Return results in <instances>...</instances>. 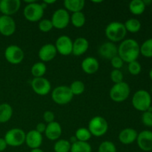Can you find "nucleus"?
<instances>
[{"label": "nucleus", "mask_w": 152, "mask_h": 152, "mask_svg": "<svg viewBox=\"0 0 152 152\" xmlns=\"http://www.w3.org/2000/svg\"><path fill=\"white\" fill-rule=\"evenodd\" d=\"M31 88L37 94L45 96L50 93L51 90L50 83L44 77L34 78L31 81Z\"/></svg>", "instance_id": "obj_11"}, {"label": "nucleus", "mask_w": 152, "mask_h": 152, "mask_svg": "<svg viewBox=\"0 0 152 152\" xmlns=\"http://www.w3.org/2000/svg\"><path fill=\"white\" fill-rule=\"evenodd\" d=\"M126 31L135 34L141 29V22L137 19H129L124 23Z\"/></svg>", "instance_id": "obj_29"}, {"label": "nucleus", "mask_w": 152, "mask_h": 152, "mask_svg": "<svg viewBox=\"0 0 152 152\" xmlns=\"http://www.w3.org/2000/svg\"><path fill=\"white\" fill-rule=\"evenodd\" d=\"M89 48V42L84 37H79L73 42L72 53L74 56H80L84 54Z\"/></svg>", "instance_id": "obj_22"}, {"label": "nucleus", "mask_w": 152, "mask_h": 152, "mask_svg": "<svg viewBox=\"0 0 152 152\" xmlns=\"http://www.w3.org/2000/svg\"><path fill=\"white\" fill-rule=\"evenodd\" d=\"M146 6L144 4L142 0H132L129 3V8L131 13L136 16L142 14L145 10Z\"/></svg>", "instance_id": "obj_25"}, {"label": "nucleus", "mask_w": 152, "mask_h": 152, "mask_svg": "<svg viewBox=\"0 0 152 152\" xmlns=\"http://www.w3.org/2000/svg\"><path fill=\"white\" fill-rule=\"evenodd\" d=\"M140 54V46L133 39H127L121 42L118 47V56L123 62H130L137 61Z\"/></svg>", "instance_id": "obj_1"}, {"label": "nucleus", "mask_w": 152, "mask_h": 152, "mask_svg": "<svg viewBox=\"0 0 152 152\" xmlns=\"http://www.w3.org/2000/svg\"><path fill=\"white\" fill-rule=\"evenodd\" d=\"M130 86L126 82L114 84L109 92L110 98L115 102H123L130 95Z\"/></svg>", "instance_id": "obj_4"}, {"label": "nucleus", "mask_w": 152, "mask_h": 152, "mask_svg": "<svg viewBox=\"0 0 152 152\" xmlns=\"http://www.w3.org/2000/svg\"><path fill=\"white\" fill-rule=\"evenodd\" d=\"M70 22L75 28H82L86 23V16L82 11L74 13L71 16Z\"/></svg>", "instance_id": "obj_27"}, {"label": "nucleus", "mask_w": 152, "mask_h": 152, "mask_svg": "<svg viewBox=\"0 0 152 152\" xmlns=\"http://www.w3.org/2000/svg\"><path fill=\"white\" fill-rule=\"evenodd\" d=\"M111 80L114 84H117L123 82V74L120 70L114 69L111 72Z\"/></svg>", "instance_id": "obj_37"}, {"label": "nucleus", "mask_w": 152, "mask_h": 152, "mask_svg": "<svg viewBox=\"0 0 152 152\" xmlns=\"http://www.w3.org/2000/svg\"><path fill=\"white\" fill-rule=\"evenodd\" d=\"M71 142L67 140H59L56 141L53 146L55 152H70L71 151Z\"/></svg>", "instance_id": "obj_30"}, {"label": "nucleus", "mask_w": 152, "mask_h": 152, "mask_svg": "<svg viewBox=\"0 0 152 152\" xmlns=\"http://www.w3.org/2000/svg\"><path fill=\"white\" fill-rule=\"evenodd\" d=\"M93 3H101L102 2V1H94V0H93V1H91Z\"/></svg>", "instance_id": "obj_48"}, {"label": "nucleus", "mask_w": 152, "mask_h": 152, "mask_svg": "<svg viewBox=\"0 0 152 152\" xmlns=\"http://www.w3.org/2000/svg\"><path fill=\"white\" fill-rule=\"evenodd\" d=\"M128 69H129V73L134 76L138 75L141 72L142 70V67H141L140 63L137 61H134V62L129 63V66H128Z\"/></svg>", "instance_id": "obj_36"}, {"label": "nucleus", "mask_w": 152, "mask_h": 152, "mask_svg": "<svg viewBox=\"0 0 152 152\" xmlns=\"http://www.w3.org/2000/svg\"><path fill=\"white\" fill-rule=\"evenodd\" d=\"M13 116V108L8 103L0 104V123L8 122Z\"/></svg>", "instance_id": "obj_24"}, {"label": "nucleus", "mask_w": 152, "mask_h": 152, "mask_svg": "<svg viewBox=\"0 0 152 152\" xmlns=\"http://www.w3.org/2000/svg\"><path fill=\"white\" fill-rule=\"evenodd\" d=\"M149 77H150V79L152 80V68L150 70V71H149Z\"/></svg>", "instance_id": "obj_47"}, {"label": "nucleus", "mask_w": 152, "mask_h": 152, "mask_svg": "<svg viewBox=\"0 0 152 152\" xmlns=\"http://www.w3.org/2000/svg\"><path fill=\"white\" fill-rule=\"evenodd\" d=\"M38 28L40 31L43 33H48L53 29V25L50 19H41L39 22Z\"/></svg>", "instance_id": "obj_35"}, {"label": "nucleus", "mask_w": 152, "mask_h": 152, "mask_svg": "<svg viewBox=\"0 0 152 152\" xmlns=\"http://www.w3.org/2000/svg\"><path fill=\"white\" fill-rule=\"evenodd\" d=\"M142 1H143L144 4H145V6L148 5V4H151V3H152V1H151V0H142Z\"/></svg>", "instance_id": "obj_44"}, {"label": "nucleus", "mask_w": 152, "mask_h": 152, "mask_svg": "<svg viewBox=\"0 0 152 152\" xmlns=\"http://www.w3.org/2000/svg\"><path fill=\"white\" fill-rule=\"evenodd\" d=\"M54 45L57 53L62 56H68L72 53L73 41L68 36L62 35L58 37Z\"/></svg>", "instance_id": "obj_12"}, {"label": "nucleus", "mask_w": 152, "mask_h": 152, "mask_svg": "<svg viewBox=\"0 0 152 152\" xmlns=\"http://www.w3.org/2000/svg\"><path fill=\"white\" fill-rule=\"evenodd\" d=\"M98 152H117L116 145L111 141H104L101 142L98 148Z\"/></svg>", "instance_id": "obj_34"}, {"label": "nucleus", "mask_w": 152, "mask_h": 152, "mask_svg": "<svg viewBox=\"0 0 152 152\" xmlns=\"http://www.w3.org/2000/svg\"><path fill=\"white\" fill-rule=\"evenodd\" d=\"M105 33L110 42H117L124 39L127 31L123 23L120 22H112L107 25Z\"/></svg>", "instance_id": "obj_2"}, {"label": "nucleus", "mask_w": 152, "mask_h": 152, "mask_svg": "<svg viewBox=\"0 0 152 152\" xmlns=\"http://www.w3.org/2000/svg\"><path fill=\"white\" fill-rule=\"evenodd\" d=\"M83 71L87 74H94L99 70V63L97 59L92 56L85 58L81 64Z\"/></svg>", "instance_id": "obj_21"}, {"label": "nucleus", "mask_w": 152, "mask_h": 152, "mask_svg": "<svg viewBox=\"0 0 152 152\" xmlns=\"http://www.w3.org/2000/svg\"><path fill=\"white\" fill-rule=\"evenodd\" d=\"M44 1V2L47 5H48V4H54V3L56 2V0H45V1Z\"/></svg>", "instance_id": "obj_43"}, {"label": "nucleus", "mask_w": 152, "mask_h": 152, "mask_svg": "<svg viewBox=\"0 0 152 152\" xmlns=\"http://www.w3.org/2000/svg\"><path fill=\"white\" fill-rule=\"evenodd\" d=\"M7 143L4 138H0V152L4 151L7 148Z\"/></svg>", "instance_id": "obj_42"}, {"label": "nucleus", "mask_w": 152, "mask_h": 152, "mask_svg": "<svg viewBox=\"0 0 152 152\" xmlns=\"http://www.w3.org/2000/svg\"><path fill=\"white\" fill-rule=\"evenodd\" d=\"M151 94H152V86H151Z\"/></svg>", "instance_id": "obj_49"}, {"label": "nucleus", "mask_w": 152, "mask_h": 152, "mask_svg": "<svg viewBox=\"0 0 152 152\" xmlns=\"http://www.w3.org/2000/svg\"><path fill=\"white\" fill-rule=\"evenodd\" d=\"M46 126H47V125L44 123H38V124L37 125V127H36L35 130L40 134L45 133V129H46Z\"/></svg>", "instance_id": "obj_41"}, {"label": "nucleus", "mask_w": 152, "mask_h": 152, "mask_svg": "<svg viewBox=\"0 0 152 152\" xmlns=\"http://www.w3.org/2000/svg\"><path fill=\"white\" fill-rule=\"evenodd\" d=\"M30 152H44L40 148H35V149H31V151Z\"/></svg>", "instance_id": "obj_45"}, {"label": "nucleus", "mask_w": 152, "mask_h": 152, "mask_svg": "<svg viewBox=\"0 0 152 152\" xmlns=\"http://www.w3.org/2000/svg\"><path fill=\"white\" fill-rule=\"evenodd\" d=\"M42 135L36 130H31L25 135V142L27 146L31 149L39 148L42 143Z\"/></svg>", "instance_id": "obj_16"}, {"label": "nucleus", "mask_w": 152, "mask_h": 152, "mask_svg": "<svg viewBox=\"0 0 152 152\" xmlns=\"http://www.w3.org/2000/svg\"><path fill=\"white\" fill-rule=\"evenodd\" d=\"M141 120L145 126L152 127V112L146 111L142 113Z\"/></svg>", "instance_id": "obj_38"}, {"label": "nucleus", "mask_w": 152, "mask_h": 152, "mask_svg": "<svg viewBox=\"0 0 152 152\" xmlns=\"http://www.w3.org/2000/svg\"><path fill=\"white\" fill-rule=\"evenodd\" d=\"M25 2L27 3L28 4H32V3L36 2V1L35 0H30V1H28V0H25Z\"/></svg>", "instance_id": "obj_46"}, {"label": "nucleus", "mask_w": 152, "mask_h": 152, "mask_svg": "<svg viewBox=\"0 0 152 152\" xmlns=\"http://www.w3.org/2000/svg\"><path fill=\"white\" fill-rule=\"evenodd\" d=\"M91 134L86 128H80L76 131L75 137L77 141L88 142L91 137Z\"/></svg>", "instance_id": "obj_31"}, {"label": "nucleus", "mask_w": 152, "mask_h": 152, "mask_svg": "<svg viewBox=\"0 0 152 152\" xmlns=\"http://www.w3.org/2000/svg\"><path fill=\"white\" fill-rule=\"evenodd\" d=\"M57 54L54 45L45 44L40 48L38 56L42 62H48L53 60Z\"/></svg>", "instance_id": "obj_17"}, {"label": "nucleus", "mask_w": 152, "mask_h": 152, "mask_svg": "<svg viewBox=\"0 0 152 152\" xmlns=\"http://www.w3.org/2000/svg\"><path fill=\"white\" fill-rule=\"evenodd\" d=\"M89 132L94 137H102L106 134L108 125L106 120L100 116H96L90 120L88 123Z\"/></svg>", "instance_id": "obj_6"}, {"label": "nucleus", "mask_w": 152, "mask_h": 152, "mask_svg": "<svg viewBox=\"0 0 152 152\" xmlns=\"http://www.w3.org/2000/svg\"><path fill=\"white\" fill-rule=\"evenodd\" d=\"M137 142L142 151H152V132L148 130H144L138 134L137 138Z\"/></svg>", "instance_id": "obj_15"}, {"label": "nucleus", "mask_w": 152, "mask_h": 152, "mask_svg": "<svg viewBox=\"0 0 152 152\" xmlns=\"http://www.w3.org/2000/svg\"><path fill=\"white\" fill-rule=\"evenodd\" d=\"M140 53L147 58L152 57V38L145 40L140 46Z\"/></svg>", "instance_id": "obj_32"}, {"label": "nucleus", "mask_w": 152, "mask_h": 152, "mask_svg": "<svg viewBox=\"0 0 152 152\" xmlns=\"http://www.w3.org/2000/svg\"><path fill=\"white\" fill-rule=\"evenodd\" d=\"M43 119H44V121L48 124V123H50L54 121L55 115L52 111H46L43 114Z\"/></svg>", "instance_id": "obj_40"}, {"label": "nucleus", "mask_w": 152, "mask_h": 152, "mask_svg": "<svg viewBox=\"0 0 152 152\" xmlns=\"http://www.w3.org/2000/svg\"><path fill=\"white\" fill-rule=\"evenodd\" d=\"M74 95L70 87L60 86L56 87L51 94V98L55 103L58 105H66L72 100Z\"/></svg>", "instance_id": "obj_5"}, {"label": "nucleus", "mask_w": 152, "mask_h": 152, "mask_svg": "<svg viewBox=\"0 0 152 152\" xmlns=\"http://www.w3.org/2000/svg\"><path fill=\"white\" fill-rule=\"evenodd\" d=\"M21 7L19 0H1L0 1V12L4 16H11L19 11Z\"/></svg>", "instance_id": "obj_14"}, {"label": "nucleus", "mask_w": 152, "mask_h": 152, "mask_svg": "<svg viewBox=\"0 0 152 152\" xmlns=\"http://www.w3.org/2000/svg\"><path fill=\"white\" fill-rule=\"evenodd\" d=\"M85 88V85L80 80H76L71 83V86H70V89H71V92H72L74 96H78V95L82 94L84 92Z\"/></svg>", "instance_id": "obj_33"}, {"label": "nucleus", "mask_w": 152, "mask_h": 152, "mask_svg": "<svg viewBox=\"0 0 152 152\" xmlns=\"http://www.w3.org/2000/svg\"><path fill=\"white\" fill-rule=\"evenodd\" d=\"M123 61L120 56L117 55V56H114V58L111 59V65H112L113 68L114 69H117V70H120L122 67L123 66Z\"/></svg>", "instance_id": "obj_39"}, {"label": "nucleus", "mask_w": 152, "mask_h": 152, "mask_svg": "<svg viewBox=\"0 0 152 152\" xmlns=\"http://www.w3.org/2000/svg\"><path fill=\"white\" fill-rule=\"evenodd\" d=\"M47 71V67L45 64L42 62H38L34 64L31 67V74L34 77V78H39L43 77Z\"/></svg>", "instance_id": "obj_26"}, {"label": "nucleus", "mask_w": 152, "mask_h": 152, "mask_svg": "<svg viewBox=\"0 0 152 152\" xmlns=\"http://www.w3.org/2000/svg\"><path fill=\"white\" fill-rule=\"evenodd\" d=\"M84 0H65L64 1V6L67 11L72 13L81 12L85 7Z\"/></svg>", "instance_id": "obj_23"}, {"label": "nucleus", "mask_w": 152, "mask_h": 152, "mask_svg": "<svg viewBox=\"0 0 152 152\" xmlns=\"http://www.w3.org/2000/svg\"><path fill=\"white\" fill-rule=\"evenodd\" d=\"M71 152H91V146L88 142L76 141L71 144Z\"/></svg>", "instance_id": "obj_28"}, {"label": "nucleus", "mask_w": 152, "mask_h": 152, "mask_svg": "<svg viewBox=\"0 0 152 152\" xmlns=\"http://www.w3.org/2000/svg\"><path fill=\"white\" fill-rule=\"evenodd\" d=\"M99 53L102 57L111 60L118 55V48L114 42H107L99 48Z\"/></svg>", "instance_id": "obj_18"}, {"label": "nucleus", "mask_w": 152, "mask_h": 152, "mask_svg": "<svg viewBox=\"0 0 152 152\" xmlns=\"http://www.w3.org/2000/svg\"><path fill=\"white\" fill-rule=\"evenodd\" d=\"M137 135L138 133L135 129L126 128L123 129L119 134V140L124 145H130L137 140Z\"/></svg>", "instance_id": "obj_20"}, {"label": "nucleus", "mask_w": 152, "mask_h": 152, "mask_svg": "<svg viewBox=\"0 0 152 152\" xmlns=\"http://www.w3.org/2000/svg\"><path fill=\"white\" fill-rule=\"evenodd\" d=\"M44 10L40 3L34 2L27 4L24 8V16L29 22H39L44 15Z\"/></svg>", "instance_id": "obj_8"}, {"label": "nucleus", "mask_w": 152, "mask_h": 152, "mask_svg": "<svg viewBox=\"0 0 152 152\" xmlns=\"http://www.w3.org/2000/svg\"><path fill=\"white\" fill-rule=\"evenodd\" d=\"M62 127H61L60 124L57 122L53 121L47 124L45 134L46 137L50 140H58V139L62 135Z\"/></svg>", "instance_id": "obj_19"}, {"label": "nucleus", "mask_w": 152, "mask_h": 152, "mask_svg": "<svg viewBox=\"0 0 152 152\" xmlns=\"http://www.w3.org/2000/svg\"><path fill=\"white\" fill-rule=\"evenodd\" d=\"M132 102L135 109L145 112L151 106V96L147 91L139 90L133 95Z\"/></svg>", "instance_id": "obj_3"}, {"label": "nucleus", "mask_w": 152, "mask_h": 152, "mask_svg": "<svg viewBox=\"0 0 152 152\" xmlns=\"http://www.w3.org/2000/svg\"><path fill=\"white\" fill-rule=\"evenodd\" d=\"M16 25L14 19L11 16H0V34L4 37H10L15 33Z\"/></svg>", "instance_id": "obj_13"}, {"label": "nucleus", "mask_w": 152, "mask_h": 152, "mask_svg": "<svg viewBox=\"0 0 152 152\" xmlns=\"http://www.w3.org/2000/svg\"><path fill=\"white\" fill-rule=\"evenodd\" d=\"M70 19H71V16H70L69 12L67 11L65 9L60 8L56 10L53 13L50 21H51L53 28L62 30L69 25Z\"/></svg>", "instance_id": "obj_9"}, {"label": "nucleus", "mask_w": 152, "mask_h": 152, "mask_svg": "<svg viewBox=\"0 0 152 152\" xmlns=\"http://www.w3.org/2000/svg\"><path fill=\"white\" fill-rule=\"evenodd\" d=\"M4 54L6 60L12 65H18L21 63L25 56L22 49L16 45L7 46L4 50Z\"/></svg>", "instance_id": "obj_10"}, {"label": "nucleus", "mask_w": 152, "mask_h": 152, "mask_svg": "<svg viewBox=\"0 0 152 152\" xmlns=\"http://www.w3.org/2000/svg\"><path fill=\"white\" fill-rule=\"evenodd\" d=\"M25 135L26 134L22 129L15 128L6 132L4 139L7 145L18 147L25 143Z\"/></svg>", "instance_id": "obj_7"}]
</instances>
